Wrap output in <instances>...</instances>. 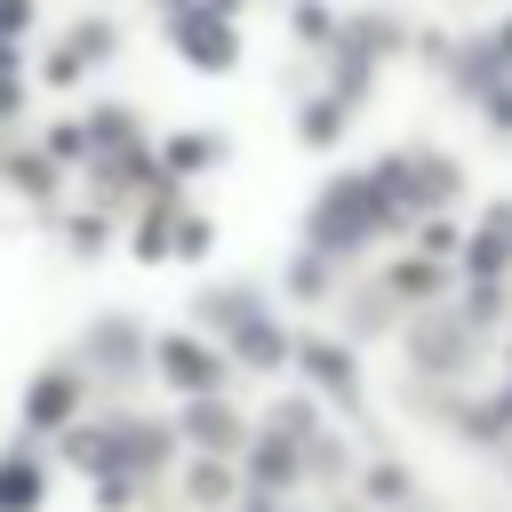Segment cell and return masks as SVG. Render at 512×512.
Listing matches in <instances>:
<instances>
[{"instance_id": "obj_8", "label": "cell", "mask_w": 512, "mask_h": 512, "mask_svg": "<svg viewBox=\"0 0 512 512\" xmlns=\"http://www.w3.org/2000/svg\"><path fill=\"white\" fill-rule=\"evenodd\" d=\"M192 432H200L208 448H224V440H232V416H224L216 400H200V408H192Z\"/></svg>"}, {"instance_id": "obj_5", "label": "cell", "mask_w": 512, "mask_h": 512, "mask_svg": "<svg viewBox=\"0 0 512 512\" xmlns=\"http://www.w3.org/2000/svg\"><path fill=\"white\" fill-rule=\"evenodd\" d=\"M304 368L328 376V392H352V360H344L336 344H304Z\"/></svg>"}, {"instance_id": "obj_10", "label": "cell", "mask_w": 512, "mask_h": 512, "mask_svg": "<svg viewBox=\"0 0 512 512\" xmlns=\"http://www.w3.org/2000/svg\"><path fill=\"white\" fill-rule=\"evenodd\" d=\"M24 24V0H0V32H16Z\"/></svg>"}, {"instance_id": "obj_6", "label": "cell", "mask_w": 512, "mask_h": 512, "mask_svg": "<svg viewBox=\"0 0 512 512\" xmlns=\"http://www.w3.org/2000/svg\"><path fill=\"white\" fill-rule=\"evenodd\" d=\"M32 496H40L32 464H8V472H0V512H32Z\"/></svg>"}, {"instance_id": "obj_9", "label": "cell", "mask_w": 512, "mask_h": 512, "mask_svg": "<svg viewBox=\"0 0 512 512\" xmlns=\"http://www.w3.org/2000/svg\"><path fill=\"white\" fill-rule=\"evenodd\" d=\"M88 128H96V144H120V136H128V120H120V112H96Z\"/></svg>"}, {"instance_id": "obj_2", "label": "cell", "mask_w": 512, "mask_h": 512, "mask_svg": "<svg viewBox=\"0 0 512 512\" xmlns=\"http://www.w3.org/2000/svg\"><path fill=\"white\" fill-rule=\"evenodd\" d=\"M160 368H168L184 392H216V352H200L192 336H168V344H160Z\"/></svg>"}, {"instance_id": "obj_7", "label": "cell", "mask_w": 512, "mask_h": 512, "mask_svg": "<svg viewBox=\"0 0 512 512\" xmlns=\"http://www.w3.org/2000/svg\"><path fill=\"white\" fill-rule=\"evenodd\" d=\"M64 408H72V384H64V376H48V384L32 392V424H56Z\"/></svg>"}, {"instance_id": "obj_4", "label": "cell", "mask_w": 512, "mask_h": 512, "mask_svg": "<svg viewBox=\"0 0 512 512\" xmlns=\"http://www.w3.org/2000/svg\"><path fill=\"white\" fill-rule=\"evenodd\" d=\"M504 256H512V208L488 216V232H480V248H472V272H504Z\"/></svg>"}, {"instance_id": "obj_1", "label": "cell", "mask_w": 512, "mask_h": 512, "mask_svg": "<svg viewBox=\"0 0 512 512\" xmlns=\"http://www.w3.org/2000/svg\"><path fill=\"white\" fill-rule=\"evenodd\" d=\"M384 216V192L360 176V184H336L328 200H320V216H312V240H328V248H344V240H360L368 224Z\"/></svg>"}, {"instance_id": "obj_3", "label": "cell", "mask_w": 512, "mask_h": 512, "mask_svg": "<svg viewBox=\"0 0 512 512\" xmlns=\"http://www.w3.org/2000/svg\"><path fill=\"white\" fill-rule=\"evenodd\" d=\"M176 40H184L192 56H208V72H224V64H232V32H224L216 16H176Z\"/></svg>"}]
</instances>
